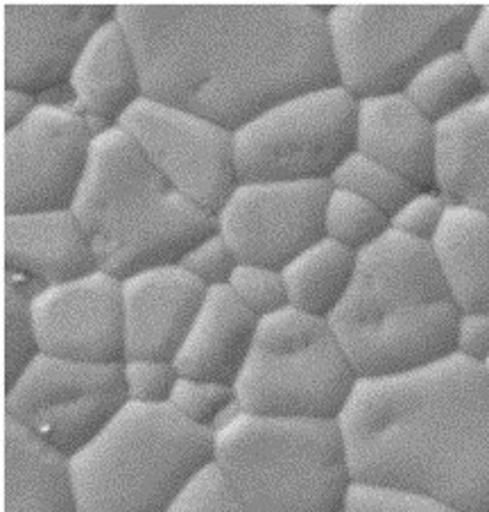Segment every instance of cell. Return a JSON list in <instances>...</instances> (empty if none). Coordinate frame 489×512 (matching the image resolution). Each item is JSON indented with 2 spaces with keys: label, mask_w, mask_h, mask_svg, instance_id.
<instances>
[{
  "label": "cell",
  "mask_w": 489,
  "mask_h": 512,
  "mask_svg": "<svg viewBox=\"0 0 489 512\" xmlns=\"http://www.w3.org/2000/svg\"><path fill=\"white\" fill-rule=\"evenodd\" d=\"M331 5H116L143 96L236 132L299 93L340 84Z\"/></svg>",
  "instance_id": "6da1fadb"
},
{
  "label": "cell",
  "mask_w": 489,
  "mask_h": 512,
  "mask_svg": "<svg viewBox=\"0 0 489 512\" xmlns=\"http://www.w3.org/2000/svg\"><path fill=\"white\" fill-rule=\"evenodd\" d=\"M340 426L354 481L426 492L489 512V377L458 354L358 379Z\"/></svg>",
  "instance_id": "7a4b0ae2"
},
{
  "label": "cell",
  "mask_w": 489,
  "mask_h": 512,
  "mask_svg": "<svg viewBox=\"0 0 489 512\" xmlns=\"http://www.w3.org/2000/svg\"><path fill=\"white\" fill-rule=\"evenodd\" d=\"M458 320L431 245L392 229L358 252L354 281L329 324L358 377L379 379L456 354Z\"/></svg>",
  "instance_id": "3957f363"
},
{
  "label": "cell",
  "mask_w": 489,
  "mask_h": 512,
  "mask_svg": "<svg viewBox=\"0 0 489 512\" xmlns=\"http://www.w3.org/2000/svg\"><path fill=\"white\" fill-rule=\"evenodd\" d=\"M71 209L89 236L98 268L118 279L179 263L218 232L216 216L184 198L120 127L93 141Z\"/></svg>",
  "instance_id": "277c9868"
},
{
  "label": "cell",
  "mask_w": 489,
  "mask_h": 512,
  "mask_svg": "<svg viewBox=\"0 0 489 512\" xmlns=\"http://www.w3.org/2000/svg\"><path fill=\"white\" fill-rule=\"evenodd\" d=\"M213 460L250 512H345L354 485L340 420L240 411L213 431Z\"/></svg>",
  "instance_id": "5b68a950"
},
{
  "label": "cell",
  "mask_w": 489,
  "mask_h": 512,
  "mask_svg": "<svg viewBox=\"0 0 489 512\" xmlns=\"http://www.w3.org/2000/svg\"><path fill=\"white\" fill-rule=\"evenodd\" d=\"M211 460L213 431L170 404L127 401L68 463L80 512H166Z\"/></svg>",
  "instance_id": "8992f818"
},
{
  "label": "cell",
  "mask_w": 489,
  "mask_h": 512,
  "mask_svg": "<svg viewBox=\"0 0 489 512\" xmlns=\"http://www.w3.org/2000/svg\"><path fill=\"white\" fill-rule=\"evenodd\" d=\"M358 379L329 320L288 304L259 318L234 390L252 415L340 420Z\"/></svg>",
  "instance_id": "52a82bcc"
},
{
  "label": "cell",
  "mask_w": 489,
  "mask_h": 512,
  "mask_svg": "<svg viewBox=\"0 0 489 512\" xmlns=\"http://www.w3.org/2000/svg\"><path fill=\"white\" fill-rule=\"evenodd\" d=\"M478 5H331L340 87L372 98L403 93L422 68L462 48Z\"/></svg>",
  "instance_id": "ba28073f"
},
{
  "label": "cell",
  "mask_w": 489,
  "mask_h": 512,
  "mask_svg": "<svg viewBox=\"0 0 489 512\" xmlns=\"http://www.w3.org/2000/svg\"><path fill=\"white\" fill-rule=\"evenodd\" d=\"M356 130L358 98L340 84L283 100L234 132L238 182H331Z\"/></svg>",
  "instance_id": "9c48e42d"
},
{
  "label": "cell",
  "mask_w": 489,
  "mask_h": 512,
  "mask_svg": "<svg viewBox=\"0 0 489 512\" xmlns=\"http://www.w3.org/2000/svg\"><path fill=\"white\" fill-rule=\"evenodd\" d=\"M130 401L123 363H87L39 354L5 388V417L71 458Z\"/></svg>",
  "instance_id": "30bf717a"
},
{
  "label": "cell",
  "mask_w": 489,
  "mask_h": 512,
  "mask_svg": "<svg viewBox=\"0 0 489 512\" xmlns=\"http://www.w3.org/2000/svg\"><path fill=\"white\" fill-rule=\"evenodd\" d=\"M118 127L184 198L211 216L238 186L234 132L209 118L141 98Z\"/></svg>",
  "instance_id": "8fae6325"
},
{
  "label": "cell",
  "mask_w": 489,
  "mask_h": 512,
  "mask_svg": "<svg viewBox=\"0 0 489 512\" xmlns=\"http://www.w3.org/2000/svg\"><path fill=\"white\" fill-rule=\"evenodd\" d=\"M96 141L73 105L39 100L21 125L3 134L5 213L71 209Z\"/></svg>",
  "instance_id": "7c38bea8"
},
{
  "label": "cell",
  "mask_w": 489,
  "mask_h": 512,
  "mask_svg": "<svg viewBox=\"0 0 489 512\" xmlns=\"http://www.w3.org/2000/svg\"><path fill=\"white\" fill-rule=\"evenodd\" d=\"M331 182H238L216 213L218 234L240 263L283 270L297 254L324 238Z\"/></svg>",
  "instance_id": "4fadbf2b"
},
{
  "label": "cell",
  "mask_w": 489,
  "mask_h": 512,
  "mask_svg": "<svg viewBox=\"0 0 489 512\" xmlns=\"http://www.w3.org/2000/svg\"><path fill=\"white\" fill-rule=\"evenodd\" d=\"M116 5H3V82L32 96L55 89Z\"/></svg>",
  "instance_id": "5bb4252c"
},
{
  "label": "cell",
  "mask_w": 489,
  "mask_h": 512,
  "mask_svg": "<svg viewBox=\"0 0 489 512\" xmlns=\"http://www.w3.org/2000/svg\"><path fill=\"white\" fill-rule=\"evenodd\" d=\"M32 320L39 352L87 363H123V284L105 270L37 288Z\"/></svg>",
  "instance_id": "9a60e30c"
},
{
  "label": "cell",
  "mask_w": 489,
  "mask_h": 512,
  "mask_svg": "<svg viewBox=\"0 0 489 512\" xmlns=\"http://www.w3.org/2000/svg\"><path fill=\"white\" fill-rule=\"evenodd\" d=\"M123 284V331L127 358L175 361L207 286L179 263L139 270Z\"/></svg>",
  "instance_id": "2e32d148"
},
{
  "label": "cell",
  "mask_w": 489,
  "mask_h": 512,
  "mask_svg": "<svg viewBox=\"0 0 489 512\" xmlns=\"http://www.w3.org/2000/svg\"><path fill=\"white\" fill-rule=\"evenodd\" d=\"M3 250L12 275L30 277L39 288L98 270L89 236L73 209L5 213Z\"/></svg>",
  "instance_id": "e0dca14e"
},
{
  "label": "cell",
  "mask_w": 489,
  "mask_h": 512,
  "mask_svg": "<svg viewBox=\"0 0 489 512\" xmlns=\"http://www.w3.org/2000/svg\"><path fill=\"white\" fill-rule=\"evenodd\" d=\"M356 150L406 177L419 191L435 189L437 125L406 93L358 100Z\"/></svg>",
  "instance_id": "ac0fdd59"
},
{
  "label": "cell",
  "mask_w": 489,
  "mask_h": 512,
  "mask_svg": "<svg viewBox=\"0 0 489 512\" xmlns=\"http://www.w3.org/2000/svg\"><path fill=\"white\" fill-rule=\"evenodd\" d=\"M68 87L73 91L71 105L96 136L118 127L127 109L145 98L134 48L116 16L102 23L82 50Z\"/></svg>",
  "instance_id": "d6986e66"
},
{
  "label": "cell",
  "mask_w": 489,
  "mask_h": 512,
  "mask_svg": "<svg viewBox=\"0 0 489 512\" xmlns=\"http://www.w3.org/2000/svg\"><path fill=\"white\" fill-rule=\"evenodd\" d=\"M256 327L259 318L229 286L209 288L175 356L179 374L234 386L254 347Z\"/></svg>",
  "instance_id": "ffe728a7"
},
{
  "label": "cell",
  "mask_w": 489,
  "mask_h": 512,
  "mask_svg": "<svg viewBox=\"0 0 489 512\" xmlns=\"http://www.w3.org/2000/svg\"><path fill=\"white\" fill-rule=\"evenodd\" d=\"M5 512H80L71 463L3 415Z\"/></svg>",
  "instance_id": "44dd1931"
},
{
  "label": "cell",
  "mask_w": 489,
  "mask_h": 512,
  "mask_svg": "<svg viewBox=\"0 0 489 512\" xmlns=\"http://www.w3.org/2000/svg\"><path fill=\"white\" fill-rule=\"evenodd\" d=\"M435 191L489 213V93L437 125Z\"/></svg>",
  "instance_id": "7402d4cb"
},
{
  "label": "cell",
  "mask_w": 489,
  "mask_h": 512,
  "mask_svg": "<svg viewBox=\"0 0 489 512\" xmlns=\"http://www.w3.org/2000/svg\"><path fill=\"white\" fill-rule=\"evenodd\" d=\"M431 252L460 313H489V213L449 204Z\"/></svg>",
  "instance_id": "603a6c76"
},
{
  "label": "cell",
  "mask_w": 489,
  "mask_h": 512,
  "mask_svg": "<svg viewBox=\"0 0 489 512\" xmlns=\"http://www.w3.org/2000/svg\"><path fill=\"white\" fill-rule=\"evenodd\" d=\"M356 266V250L326 236L320 238L281 270L288 304L313 318L329 320L347 297Z\"/></svg>",
  "instance_id": "cb8c5ba5"
},
{
  "label": "cell",
  "mask_w": 489,
  "mask_h": 512,
  "mask_svg": "<svg viewBox=\"0 0 489 512\" xmlns=\"http://www.w3.org/2000/svg\"><path fill=\"white\" fill-rule=\"evenodd\" d=\"M403 93L413 100L419 112L440 125L485 96V89L467 55L462 48H456L428 62Z\"/></svg>",
  "instance_id": "d4e9b609"
},
{
  "label": "cell",
  "mask_w": 489,
  "mask_h": 512,
  "mask_svg": "<svg viewBox=\"0 0 489 512\" xmlns=\"http://www.w3.org/2000/svg\"><path fill=\"white\" fill-rule=\"evenodd\" d=\"M388 232H392V218L388 213L356 193L331 186L324 209L326 238L363 252Z\"/></svg>",
  "instance_id": "484cf974"
},
{
  "label": "cell",
  "mask_w": 489,
  "mask_h": 512,
  "mask_svg": "<svg viewBox=\"0 0 489 512\" xmlns=\"http://www.w3.org/2000/svg\"><path fill=\"white\" fill-rule=\"evenodd\" d=\"M331 186L370 200L381 211L388 213L390 218L419 191L406 177L394 173V170L379 164V161L360 155L358 150L351 152L338 166L331 177Z\"/></svg>",
  "instance_id": "4316f807"
},
{
  "label": "cell",
  "mask_w": 489,
  "mask_h": 512,
  "mask_svg": "<svg viewBox=\"0 0 489 512\" xmlns=\"http://www.w3.org/2000/svg\"><path fill=\"white\" fill-rule=\"evenodd\" d=\"M32 293L14 275L5 281V388L37 358L39 343L32 320Z\"/></svg>",
  "instance_id": "83f0119b"
},
{
  "label": "cell",
  "mask_w": 489,
  "mask_h": 512,
  "mask_svg": "<svg viewBox=\"0 0 489 512\" xmlns=\"http://www.w3.org/2000/svg\"><path fill=\"white\" fill-rule=\"evenodd\" d=\"M168 404L188 422L204 426L209 431H218L220 426H225L243 411L236 399L234 386L191 377L177 379Z\"/></svg>",
  "instance_id": "f1b7e54d"
},
{
  "label": "cell",
  "mask_w": 489,
  "mask_h": 512,
  "mask_svg": "<svg viewBox=\"0 0 489 512\" xmlns=\"http://www.w3.org/2000/svg\"><path fill=\"white\" fill-rule=\"evenodd\" d=\"M166 512H250L216 460L188 479Z\"/></svg>",
  "instance_id": "f546056e"
},
{
  "label": "cell",
  "mask_w": 489,
  "mask_h": 512,
  "mask_svg": "<svg viewBox=\"0 0 489 512\" xmlns=\"http://www.w3.org/2000/svg\"><path fill=\"white\" fill-rule=\"evenodd\" d=\"M345 512H462L426 492L397 485L354 481L345 501Z\"/></svg>",
  "instance_id": "4dcf8cb0"
},
{
  "label": "cell",
  "mask_w": 489,
  "mask_h": 512,
  "mask_svg": "<svg viewBox=\"0 0 489 512\" xmlns=\"http://www.w3.org/2000/svg\"><path fill=\"white\" fill-rule=\"evenodd\" d=\"M227 286L256 318H265V315L288 306L286 279L279 268L238 263Z\"/></svg>",
  "instance_id": "1f68e13d"
},
{
  "label": "cell",
  "mask_w": 489,
  "mask_h": 512,
  "mask_svg": "<svg viewBox=\"0 0 489 512\" xmlns=\"http://www.w3.org/2000/svg\"><path fill=\"white\" fill-rule=\"evenodd\" d=\"M127 397L136 404H168L177 379L182 377L175 361L161 358H127L123 361Z\"/></svg>",
  "instance_id": "d6a6232c"
},
{
  "label": "cell",
  "mask_w": 489,
  "mask_h": 512,
  "mask_svg": "<svg viewBox=\"0 0 489 512\" xmlns=\"http://www.w3.org/2000/svg\"><path fill=\"white\" fill-rule=\"evenodd\" d=\"M238 256L231 250L229 243L218 232L204 238L188 252L179 266L186 268L193 277H197L207 288L227 286L231 275L238 266Z\"/></svg>",
  "instance_id": "836d02e7"
},
{
  "label": "cell",
  "mask_w": 489,
  "mask_h": 512,
  "mask_svg": "<svg viewBox=\"0 0 489 512\" xmlns=\"http://www.w3.org/2000/svg\"><path fill=\"white\" fill-rule=\"evenodd\" d=\"M449 202L440 191H417L403 207L392 216V229L403 236L415 238L431 245L433 236L440 229Z\"/></svg>",
  "instance_id": "e575fe53"
},
{
  "label": "cell",
  "mask_w": 489,
  "mask_h": 512,
  "mask_svg": "<svg viewBox=\"0 0 489 512\" xmlns=\"http://www.w3.org/2000/svg\"><path fill=\"white\" fill-rule=\"evenodd\" d=\"M456 354L485 368L489 361V313H460Z\"/></svg>",
  "instance_id": "d590c367"
},
{
  "label": "cell",
  "mask_w": 489,
  "mask_h": 512,
  "mask_svg": "<svg viewBox=\"0 0 489 512\" xmlns=\"http://www.w3.org/2000/svg\"><path fill=\"white\" fill-rule=\"evenodd\" d=\"M462 53L483 82L485 93H489V5H478L476 19L462 41Z\"/></svg>",
  "instance_id": "8d00e7d4"
},
{
  "label": "cell",
  "mask_w": 489,
  "mask_h": 512,
  "mask_svg": "<svg viewBox=\"0 0 489 512\" xmlns=\"http://www.w3.org/2000/svg\"><path fill=\"white\" fill-rule=\"evenodd\" d=\"M39 105L37 96L21 89H3V127L12 130V127L21 125L28 118L34 107Z\"/></svg>",
  "instance_id": "74e56055"
},
{
  "label": "cell",
  "mask_w": 489,
  "mask_h": 512,
  "mask_svg": "<svg viewBox=\"0 0 489 512\" xmlns=\"http://www.w3.org/2000/svg\"><path fill=\"white\" fill-rule=\"evenodd\" d=\"M485 372H487V377H489V361H487V365H485Z\"/></svg>",
  "instance_id": "f35d334b"
}]
</instances>
